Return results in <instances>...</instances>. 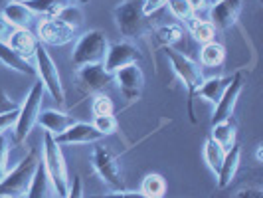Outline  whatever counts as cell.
<instances>
[{"mask_svg": "<svg viewBox=\"0 0 263 198\" xmlns=\"http://www.w3.org/2000/svg\"><path fill=\"white\" fill-rule=\"evenodd\" d=\"M42 155H44L42 163H44V169L52 181L53 192L60 198H66L67 190H69L66 158L62 153V145H58L53 135L48 131H44V135H42Z\"/></svg>", "mask_w": 263, "mask_h": 198, "instance_id": "1", "label": "cell"}, {"mask_svg": "<svg viewBox=\"0 0 263 198\" xmlns=\"http://www.w3.org/2000/svg\"><path fill=\"white\" fill-rule=\"evenodd\" d=\"M40 149L32 147L30 153L18 163V167L4 174L0 181V198H22L34 178V172L40 165Z\"/></svg>", "mask_w": 263, "mask_h": 198, "instance_id": "2", "label": "cell"}, {"mask_svg": "<svg viewBox=\"0 0 263 198\" xmlns=\"http://www.w3.org/2000/svg\"><path fill=\"white\" fill-rule=\"evenodd\" d=\"M44 85L42 81H36L32 85V89L28 92L24 103L18 109V115L12 125V137L14 143L20 145L26 141V137L30 135V131L34 129V125H38V115L42 111V101H44Z\"/></svg>", "mask_w": 263, "mask_h": 198, "instance_id": "3", "label": "cell"}, {"mask_svg": "<svg viewBox=\"0 0 263 198\" xmlns=\"http://www.w3.org/2000/svg\"><path fill=\"white\" fill-rule=\"evenodd\" d=\"M164 53H166V58L171 62L174 74L184 83L186 92H188V113H190V119L194 123L196 117H194V109H192V99L196 97V89L202 85V81H204L202 69H200V66H198L194 60H190L188 56L180 53L178 50H174V48H164Z\"/></svg>", "mask_w": 263, "mask_h": 198, "instance_id": "4", "label": "cell"}, {"mask_svg": "<svg viewBox=\"0 0 263 198\" xmlns=\"http://www.w3.org/2000/svg\"><path fill=\"white\" fill-rule=\"evenodd\" d=\"M113 14L117 30L127 40L141 38L151 30V24L143 12V0H123L117 4Z\"/></svg>", "mask_w": 263, "mask_h": 198, "instance_id": "5", "label": "cell"}, {"mask_svg": "<svg viewBox=\"0 0 263 198\" xmlns=\"http://www.w3.org/2000/svg\"><path fill=\"white\" fill-rule=\"evenodd\" d=\"M107 48H109V42H107L105 34L101 30L83 32L78 38V42H76V46H73L71 62H73L76 67L91 66V64H103Z\"/></svg>", "mask_w": 263, "mask_h": 198, "instance_id": "6", "label": "cell"}, {"mask_svg": "<svg viewBox=\"0 0 263 198\" xmlns=\"http://www.w3.org/2000/svg\"><path fill=\"white\" fill-rule=\"evenodd\" d=\"M34 62H36V66H34L36 67V76L42 81L44 89L52 95V99L58 105H64L66 103V89L62 85V78H60V71H58L55 62L52 60L50 52L44 46L36 48Z\"/></svg>", "mask_w": 263, "mask_h": 198, "instance_id": "7", "label": "cell"}, {"mask_svg": "<svg viewBox=\"0 0 263 198\" xmlns=\"http://www.w3.org/2000/svg\"><path fill=\"white\" fill-rule=\"evenodd\" d=\"M91 165L99 178L105 183L111 190H125V178L119 169L117 157L111 153V149L105 145L93 147L91 151Z\"/></svg>", "mask_w": 263, "mask_h": 198, "instance_id": "8", "label": "cell"}, {"mask_svg": "<svg viewBox=\"0 0 263 198\" xmlns=\"http://www.w3.org/2000/svg\"><path fill=\"white\" fill-rule=\"evenodd\" d=\"M76 38V28L62 18H44L38 26V40L46 46H66Z\"/></svg>", "mask_w": 263, "mask_h": 198, "instance_id": "9", "label": "cell"}, {"mask_svg": "<svg viewBox=\"0 0 263 198\" xmlns=\"http://www.w3.org/2000/svg\"><path fill=\"white\" fill-rule=\"evenodd\" d=\"M241 89H243V74H241V71H237L234 78H230V83H228V87L224 89L222 97L218 99V103H216V107H214L212 125H216V123H222V121H226V119H232Z\"/></svg>", "mask_w": 263, "mask_h": 198, "instance_id": "10", "label": "cell"}, {"mask_svg": "<svg viewBox=\"0 0 263 198\" xmlns=\"http://www.w3.org/2000/svg\"><path fill=\"white\" fill-rule=\"evenodd\" d=\"M113 81L119 85V92L125 95V99L129 101H137L143 93V87H145V76H143V69L137 66V64H131V66H125L117 69L113 74Z\"/></svg>", "mask_w": 263, "mask_h": 198, "instance_id": "11", "label": "cell"}, {"mask_svg": "<svg viewBox=\"0 0 263 198\" xmlns=\"http://www.w3.org/2000/svg\"><path fill=\"white\" fill-rule=\"evenodd\" d=\"M78 83L85 93H103L113 83V74H109L103 64L78 67Z\"/></svg>", "mask_w": 263, "mask_h": 198, "instance_id": "12", "label": "cell"}, {"mask_svg": "<svg viewBox=\"0 0 263 198\" xmlns=\"http://www.w3.org/2000/svg\"><path fill=\"white\" fill-rule=\"evenodd\" d=\"M139 60H141V52H139V48L135 44H131V42H115V44H111L107 48L103 67L109 74H115L117 69L137 64Z\"/></svg>", "mask_w": 263, "mask_h": 198, "instance_id": "13", "label": "cell"}, {"mask_svg": "<svg viewBox=\"0 0 263 198\" xmlns=\"http://www.w3.org/2000/svg\"><path fill=\"white\" fill-rule=\"evenodd\" d=\"M53 139L58 145H87V143H97L99 139H103V135L93 127V123L73 121L66 131L53 135Z\"/></svg>", "mask_w": 263, "mask_h": 198, "instance_id": "14", "label": "cell"}, {"mask_svg": "<svg viewBox=\"0 0 263 198\" xmlns=\"http://www.w3.org/2000/svg\"><path fill=\"white\" fill-rule=\"evenodd\" d=\"M243 0H216L210 4V22L214 28L228 30L237 22Z\"/></svg>", "mask_w": 263, "mask_h": 198, "instance_id": "15", "label": "cell"}, {"mask_svg": "<svg viewBox=\"0 0 263 198\" xmlns=\"http://www.w3.org/2000/svg\"><path fill=\"white\" fill-rule=\"evenodd\" d=\"M14 52L18 53L20 58L24 60H34V53H36V48H38V38L28 30V28H14L8 36V42H6Z\"/></svg>", "mask_w": 263, "mask_h": 198, "instance_id": "16", "label": "cell"}, {"mask_svg": "<svg viewBox=\"0 0 263 198\" xmlns=\"http://www.w3.org/2000/svg\"><path fill=\"white\" fill-rule=\"evenodd\" d=\"M239 163H241V149L239 145H232L224 155V160L220 165V171H218V186L220 188H226L234 181L237 169H239Z\"/></svg>", "mask_w": 263, "mask_h": 198, "instance_id": "17", "label": "cell"}, {"mask_svg": "<svg viewBox=\"0 0 263 198\" xmlns=\"http://www.w3.org/2000/svg\"><path fill=\"white\" fill-rule=\"evenodd\" d=\"M2 18L10 24L12 28H28L30 22L34 20V14L28 8L22 0H10L4 8H2Z\"/></svg>", "mask_w": 263, "mask_h": 198, "instance_id": "18", "label": "cell"}, {"mask_svg": "<svg viewBox=\"0 0 263 198\" xmlns=\"http://www.w3.org/2000/svg\"><path fill=\"white\" fill-rule=\"evenodd\" d=\"M71 123L73 119L60 109H46V111H40L38 115V125H42V129H46L52 135H60L62 131H66Z\"/></svg>", "mask_w": 263, "mask_h": 198, "instance_id": "19", "label": "cell"}, {"mask_svg": "<svg viewBox=\"0 0 263 198\" xmlns=\"http://www.w3.org/2000/svg\"><path fill=\"white\" fill-rule=\"evenodd\" d=\"M0 62L8 67V69L18 71V74H22V76H36V67L32 66L28 60L20 58L6 42H2V40H0Z\"/></svg>", "mask_w": 263, "mask_h": 198, "instance_id": "20", "label": "cell"}, {"mask_svg": "<svg viewBox=\"0 0 263 198\" xmlns=\"http://www.w3.org/2000/svg\"><path fill=\"white\" fill-rule=\"evenodd\" d=\"M26 198H53V186H52V181H50V176H48V172L44 169V163L40 160L38 169L34 172V178H32V183L28 186Z\"/></svg>", "mask_w": 263, "mask_h": 198, "instance_id": "21", "label": "cell"}, {"mask_svg": "<svg viewBox=\"0 0 263 198\" xmlns=\"http://www.w3.org/2000/svg\"><path fill=\"white\" fill-rule=\"evenodd\" d=\"M73 2L76 0H24V4L32 10V14H38L42 18H55L66 6Z\"/></svg>", "mask_w": 263, "mask_h": 198, "instance_id": "22", "label": "cell"}, {"mask_svg": "<svg viewBox=\"0 0 263 198\" xmlns=\"http://www.w3.org/2000/svg\"><path fill=\"white\" fill-rule=\"evenodd\" d=\"M228 83H230V78H210V79H204V81H202V85H200V87L196 89V95L216 105V103H218V99L222 97L224 89L228 87Z\"/></svg>", "mask_w": 263, "mask_h": 198, "instance_id": "23", "label": "cell"}, {"mask_svg": "<svg viewBox=\"0 0 263 198\" xmlns=\"http://www.w3.org/2000/svg\"><path fill=\"white\" fill-rule=\"evenodd\" d=\"M226 62V48L222 44H218L216 40L202 44L200 50V64L206 67H220Z\"/></svg>", "mask_w": 263, "mask_h": 198, "instance_id": "24", "label": "cell"}, {"mask_svg": "<svg viewBox=\"0 0 263 198\" xmlns=\"http://www.w3.org/2000/svg\"><path fill=\"white\" fill-rule=\"evenodd\" d=\"M218 145H222L228 151L232 145H236V123L234 119H226L222 123L212 125V137Z\"/></svg>", "mask_w": 263, "mask_h": 198, "instance_id": "25", "label": "cell"}, {"mask_svg": "<svg viewBox=\"0 0 263 198\" xmlns=\"http://www.w3.org/2000/svg\"><path fill=\"white\" fill-rule=\"evenodd\" d=\"M186 24H188V30H190L192 38L200 42V44H208V42L216 40V28L212 26L210 20H200L196 16H192Z\"/></svg>", "mask_w": 263, "mask_h": 198, "instance_id": "26", "label": "cell"}, {"mask_svg": "<svg viewBox=\"0 0 263 198\" xmlns=\"http://www.w3.org/2000/svg\"><path fill=\"white\" fill-rule=\"evenodd\" d=\"M224 155H226V149L222 145H218L214 139H208L204 143V160H206V165L210 167V171L214 174H218V171H220V165L224 160Z\"/></svg>", "mask_w": 263, "mask_h": 198, "instance_id": "27", "label": "cell"}, {"mask_svg": "<svg viewBox=\"0 0 263 198\" xmlns=\"http://www.w3.org/2000/svg\"><path fill=\"white\" fill-rule=\"evenodd\" d=\"M145 196L148 198H164V192H166V183L160 174H146L143 178V185H141V190Z\"/></svg>", "mask_w": 263, "mask_h": 198, "instance_id": "28", "label": "cell"}, {"mask_svg": "<svg viewBox=\"0 0 263 198\" xmlns=\"http://www.w3.org/2000/svg\"><path fill=\"white\" fill-rule=\"evenodd\" d=\"M182 26L178 24H166V26H160L157 30V40L158 44H162L164 48H172L176 42L182 40Z\"/></svg>", "mask_w": 263, "mask_h": 198, "instance_id": "29", "label": "cell"}, {"mask_svg": "<svg viewBox=\"0 0 263 198\" xmlns=\"http://www.w3.org/2000/svg\"><path fill=\"white\" fill-rule=\"evenodd\" d=\"M166 6H168V10H171L172 16H174L176 20H180V22H188V20L194 16L190 4H188L186 0H168Z\"/></svg>", "mask_w": 263, "mask_h": 198, "instance_id": "30", "label": "cell"}, {"mask_svg": "<svg viewBox=\"0 0 263 198\" xmlns=\"http://www.w3.org/2000/svg\"><path fill=\"white\" fill-rule=\"evenodd\" d=\"M93 127L105 137V135L117 133L119 123L117 119H115V115H97V117L93 119Z\"/></svg>", "mask_w": 263, "mask_h": 198, "instance_id": "31", "label": "cell"}, {"mask_svg": "<svg viewBox=\"0 0 263 198\" xmlns=\"http://www.w3.org/2000/svg\"><path fill=\"white\" fill-rule=\"evenodd\" d=\"M91 111L93 115H113L115 111V105H113V99L109 95H103V93H97V97L93 99L91 103Z\"/></svg>", "mask_w": 263, "mask_h": 198, "instance_id": "32", "label": "cell"}, {"mask_svg": "<svg viewBox=\"0 0 263 198\" xmlns=\"http://www.w3.org/2000/svg\"><path fill=\"white\" fill-rule=\"evenodd\" d=\"M58 18H62L64 22H67L69 26H73L76 30H78V28L83 24V14H81V10H79L78 2H73V4L66 6V8L62 10V14H60Z\"/></svg>", "mask_w": 263, "mask_h": 198, "instance_id": "33", "label": "cell"}, {"mask_svg": "<svg viewBox=\"0 0 263 198\" xmlns=\"http://www.w3.org/2000/svg\"><path fill=\"white\" fill-rule=\"evenodd\" d=\"M8 158H10V143L6 133H0V181L4 178V174L8 172Z\"/></svg>", "mask_w": 263, "mask_h": 198, "instance_id": "34", "label": "cell"}, {"mask_svg": "<svg viewBox=\"0 0 263 198\" xmlns=\"http://www.w3.org/2000/svg\"><path fill=\"white\" fill-rule=\"evenodd\" d=\"M18 109H20V105H18L14 99H10L4 89H0V115L12 113V111H18Z\"/></svg>", "mask_w": 263, "mask_h": 198, "instance_id": "35", "label": "cell"}, {"mask_svg": "<svg viewBox=\"0 0 263 198\" xmlns=\"http://www.w3.org/2000/svg\"><path fill=\"white\" fill-rule=\"evenodd\" d=\"M91 198H148L143 192H131V190H111L109 194H95Z\"/></svg>", "mask_w": 263, "mask_h": 198, "instance_id": "36", "label": "cell"}, {"mask_svg": "<svg viewBox=\"0 0 263 198\" xmlns=\"http://www.w3.org/2000/svg\"><path fill=\"white\" fill-rule=\"evenodd\" d=\"M166 2L168 0H143V12H145V16H151V14L158 12L160 8H164Z\"/></svg>", "mask_w": 263, "mask_h": 198, "instance_id": "37", "label": "cell"}, {"mask_svg": "<svg viewBox=\"0 0 263 198\" xmlns=\"http://www.w3.org/2000/svg\"><path fill=\"white\" fill-rule=\"evenodd\" d=\"M66 198H83V181L81 176H73V183H69Z\"/></svg>", "mask_w": 263, "mask_h": 198, "instance_id": "38", "label": "cell"}, {"mask_svg": "<svg viewBox=\"0 0 263 198\" xmlns=\"http://www.w3.org/2000/svg\"><path fill=\"white\" fill-rule=\"evenodd\" d=\"M234 198H263L261 188H255V186H248V188H241L237 190Z\"/></svg>", "mask_w": 263, "mask_h": 198, "instance_id": "39", "label": "cell"}, {"mask_svg": "<svg viewBox=\"0 0 263 198\" xmlns=\"http://www.w3.org/2000/svg\"><path fill=\"white\" fill-rule=\"evenodd\" d=\"M16 115H18V111H12V113H4V115H0V133L6 131L8 127H12L14 121H16Z\"/></svg>", "mask_w": 263, "mask_h": 198, "instance_id": "40", "label": "cell"}, {"mask_svg": "<svg viewBox=\"0 0 263 198\" xmlns=\"http://www.w3.org/2000/svg\"><path fill=\"white\" fill-rule=\"evenodd\" d=\"M192 8V12H200V10H206L210 8V0H186Z\"/></svg>", "mask_w": 263, "mask_h": 198, "instance_id": "41", "label": "cell"}, {"mask_svg": "<svg viewBox=\"0 0 263 198\" xmlns=\"http://www.w3.org/2000/svg\"><path fill=\"white\" fill-rule=\"evenodd\" d=\"M10 32H12V26L2 18V14H0V40L4 42V40L10 36Z\"/></svg>", "mask_w": 263, "mask_h": 198, "instance_id": "42", "label": "cell"}, {"mask_svg": "<svg viewBox=\"0 0 263 198\" xmlns=\"http://www.w3.org/2000/svg\"><path fill=\"white\" fill-rule=\"evenodd\" d=\"M261 155H263V145H259L257 147V160L261 163Z\"/></svg>", "mask_w": 263, "mask_h": 198, "instance_id": "43", "label": "cell"}, {"mask_svg": "<svg viewBox=\"0 0 263 198\" xmlns=\"http://www.w3.org/2000/svg\"><path fill=\"white\" fill-rule=\"evenodd\" d=\"M76 2H78V4H87L89 0H76Z\"/></svg>", "mask_w": 263, "mask_h": 198, "instance_id": "44", "label": "cell"}, {"mask_svg": "<svg viewBox=\"0 0 263 198\" xmlns=\"http://www.w3.org/2000/svg\"><path fill=\"white\" fill-rule=\"evenodd\" d=\"M212 2H216V0H210V4H212Z\"/></svg>", "mask_w": 263, "mask_h": 198, "instance_id": "45", "label": "cell"}, {"mask_svg": "<svg viewBox=\"0 0 263 198\" xmlns=\"http://www.w3.org/2000/svg\"><path fill=\"white\" fill-rule=\"evenodd\" d=\"M22 2H24V0H22Z\"/></svg>", "mask_w": 263, "mask_h": 198, "instance_id": "46", "label": "cell"}]
</instances>
